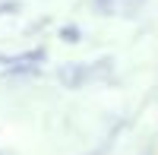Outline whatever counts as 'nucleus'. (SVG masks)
<instances>
[{
    "label": "nucleus",
    "instance_id": "obj_5",
    "mask_svg": "<svg viewBox=\"0 0 158 155\" xmlns=\"http://www.w3.org/2000/svg\"><path fill=\"white\" fill-rule=\"evenodd\" d=\"M92 10L101 13V16H111L114 13V0H92Z\"/></svg>",
    "mask_w": 158,
    "mask_h": 155
},
{
    "label": "nucleus",
    "instance_id": "obj_6",
    "mask_svg": "<svg viewBox=\"0 0 158 155\" xmlns=\"http://www.w3.org/2000/svg\"><path fill=\"white\" fill-rule=\"evenodd\" d=\"M22 10V0H3L0 3V16H10V13H19Z\"/></svg>",
    "mask_w": 158,
    "mask_h": 155
},
{
    "label": "nucleus",
    "instance_id": "obj_2",
    "mask_svg": "<svg viewBox=\"0 0 158 155\" xmlns=\"http://www.w3.org/2000/svg\"><path fill=\"white\" fill-rule=\"evenodd\" d=\"M38 73H41V63H10L3 79H35Z\"/></svg>",
    "mask_w": 158,
    "mask_h": 155
},
{
    "label": "nucleus",
    "instance_id": "obj_1",
    "mask_svg": "<svg viewBox=\"0 0 158 155\" xmlns=\"http://www.w3.org/2000/svg\"><path fill=\"white\" fill-rule=\"evenodd\" d=\"M92 79L89 76V63H79V60H67L57 67V82L63 89H82Z\"/></svg>",
    "mask_w": 158,
    "mask_h": 155
},
{
    "label": "nucleus",
    "instance_id": "obj_7",
    "mask_svg": "<svg viewBox=\"0 0 158 155\" xmlns=\"http://www.w3.org/2000/svg\"><path fill=\"white\" fill-rule=\"evenodd\" d=\"M108 149H92V152H85V155H104Z\"/></svg>",
    "mask_w": 158,
    "mask_h": 155
},
{
    "label": "nucleus",
    "instance_id": "obj_4",
    "mask_svg": "<svg viewBox=\"0 0 158 155\" xmlns=\"http://www.w3.org/2000/svg\"><path fill=\"white\" fill-rule=\"evenodd\" d=\"M111 67H114V60L111 57H101L98 63H89V76H104Z\"/></svg>",
    "mask_w": 158,
    "mask_h": 155
},
{
    "label": "nucleus",
    "instance_id": "obj_8",
    "mask_svg": "<svg viewBox=\"0 0 158 155\" xmlns=\"http://www.w3.org/2000/svg\"><path fill=\"white\" fill-rule=\"evenodd\" d=\"M0 155H16V152H6V149H0Z\"/></svg>",
    "mask_w": 158,
    "mask_h": 155
},
{
    "label": "nucleus",
    "instance_id": "obj_3",
    "mask_svg": "<svg viewBox=\"0 0 158 155\" xmlns=\"http://www.w3.org/2000/svg\"><path fill=\"white\" fill-rule=\"evenodd\" d=\"M79 38H82L79 25H63V29H60V41H67V44H76Z\"/></svg>",
    "mask_w": 158,
    "mask_h": 155
}]
</instances>
